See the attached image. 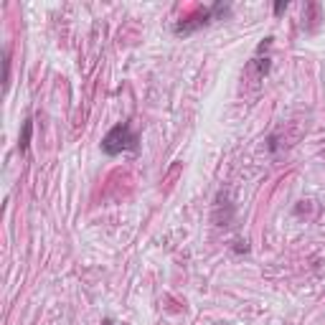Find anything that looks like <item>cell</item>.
Instances as JSON below:
<instances>
[{
    "label": "cell",
    "mask_w": 325,
    "mask_h": 325,
    "mask_svg": "<svg viewBox=\"0 0 325 325\" xmlns=\"http://www.w3.org/2000/svg\"><path fill=\"white\" fill-rule=\"evenodd\" d=\"M31 135H33V122H31V120H26V122H23V132H21V142H18L21 153L28 150V145H31Z\"/></svg>",
    "instance_id": "3"
},
{
    "label": "cell",
    "mask_w": 325,
    "mask_h": 325,
    "mask_svg": "<svg viewBox=\"0 0 325 325\" xmlns=\"http://www.w3.org/2000/svg\"><path fill=\"white\" fill-rule=\"evenodd\" d=\"M127 150H137V135L132 132V127L127 122H120L107 132L105 140H102V153L114 158V155L127 153Z\"/></svg>",
    "instance_id": "1"
},
{
    "label": "cell",
    "mask_w": 325,
    "mask_h": 325,
    "mask_svg": "<svg viewBox=\"0 0 325 325\" xmlns=\"http://www.w3.org/2000/svg\"><path fill=\"white\" fill-rule=\"evenodd\" d=\"M254 66H257V71H259V77H264V74H267L270 71V58L267 56H264V58H254Z\"/></svg>",
    "instance_id": "4"
},
{
    "label": "cell",
    "mask_w": 325,
    "mask_h": 325,
    "mask_svg": "<svg viewBox=\"0 0 325 325\" xmlns=\"http://www.w3.org/2000/svg\"><path fill=\"white\" fill-rule=\"evenodd\" d=\"M221 16H229V5H224V3H216V5H211V8L196 10L193 16H188V18H183V21L175 23V26H173V33H175V36H190V33H196L198 28L209 26L214 18H221Z\"/></svg>",
    "instance_id": "2"
},
{
    "label": "cell",
    "mask_w": 325,
    "mask_h": 325,
    "mask_svg": "<svg viewBox=\"0 0 325 325\" xmlns=\"http://www.w3.org/2000/svg\"><path fill=\"white\" fill-rule=\"evenodd\" d=\"M282 10H287V3H282V0H279V3H274V13H277V16H279Z\"/></svg>",
    "instance_id": "5"
}]
</instances>
